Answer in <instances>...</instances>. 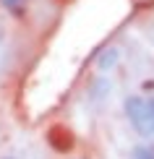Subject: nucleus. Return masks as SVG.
Returning a JSON list of instances; mask_svg holds the SVG:
<instances>
[{"label":"nucleus","instance_id":"nucleus-1","mask_svg":"<svg viewBox=\"0 0 154 159\" xmlns=\"http://www.w3.org/2000/svg\"><path fill=\"white\" fill-rule=\"evenodd\" d=\"M125 117L131 120L133 130L141 138H152L154 136V115H152V104L144 97H128L123 104Z\"/></svg>","mask_w":154,"mask_h":159},{"label":"nucleus","instance_id":"nucleus-4","mask_svg":"<svg viewBox=\"0 0 154 159\" xmlns=\"http://www.w3.org/2000/svg\"><path fill=\"white\" fill-rule=\"evenodd\" d=\"M131 159H154V149L149 143H138L131 149Z\"/></svg>","mask_w":154,"mask_h":159},{"label":"nucleus","instance_id":"nucleus-2","mask_svg":"<svg viewBox=\"0 0 154 159\" xmlns=\"http://www.w3.org/2000/svg\"><path fill=\"white\" fill-rule=\"evenodd\" d=\"M118 57H120V50L118 47H107L99 52V57H97V68L99 70H110L112 65H118Z\"/></svg>","mask_w":154,"mask_h":159},{"label":"nucleus","instance_id":"nucleus-5","mask_svg":"<svg viewBox=\"0 0 154 159\" xmlns=\"http://www.w3.org/2000/svg\"><path fill=\"white\" fill-rule=\"evenodd\" d=\"M149 104H152V115H154V97H152V99H149Z\"/></svg>","mask_w":154,"mask_h":159},{"label":"nucleus","instance_id":"nucleus-3","mask_svg":"<svg viewBox=\"0 0 154 159\" xmlns=\"http://www.w3.org/2000/svg\"><path fill=\"white\" fill-rule=\"evenodd\" d=\"M0 5L5 11H11L13 16H24V11H26V0H0Z\"/></svg>","mask_w":154,"mask_h":159}]
</instances>
